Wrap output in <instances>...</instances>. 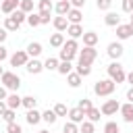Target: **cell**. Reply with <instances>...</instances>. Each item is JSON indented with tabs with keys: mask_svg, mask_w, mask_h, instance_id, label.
Here are the masks:
<instances>
[{
	"mask_svg": "<svg viewBox=\"0 0 133 133\" xmlns=\"http://www.w3.org/2000/svg\"><path fill=\"white\" fill-rule=\"evenodd\" d=\"M106 71H108V79H112L116 85L123 83V81H127V73H125V69H123V64L118 60H112Z\"/></svg>",
	"mask_w": 133,
	"mask_h": 133,
	"instance_id": "6da1fadb",
	"label": "cell"
},
{
	"mask_svg": "<svg viewBox=\"0 0 133 133\" xmlns=\"http://www.w3.org/2000/svg\"><path fill=\"white\" fill-rule=\"evenodd\" d=\"M114 89H116V83H114L112 79H100V81H96V85H94V94L100 96V98L112 96Z\"/></svg>",
	"mask_w": 133,
	"mask_h": 133,
	"instance_id": "7a4b0ae2",
	"label": "cell"
},
{
	"mask_svg": "<svg viewBox=\"0 0 133 133\" xmlns=\"http://www.w3.org/2000/svg\"><path fill=\"white\" fill-rule=\"evenodd\" d=\"M0 81H2V85H4L6 89H10V91H17V89L21 87V77H19L17 73H12V71H4V75L0 77Z\"/></svg>",
	"mask_w": 133,
	"mask_h": 133,
	"instance_id": "3957f363",
	"label": "cell"
},
{
	"mask_svg": "<svg viewBox=\"0 0 133 133\" xmlns=\"http://www.w3.org/2000/svg\"><path fill=\"white\" fill-rule=\"evenodd\" d=\"M79 62H85V64H91L96 58H98V50L96 48H89V46H83V50H79Z\"/></svg>",
	"mask_w": 133,
	"mask_h": 133,
	"instance_id": "277c9868",
	"label": "cell"
},
{
	"mask_svg": "<svg viewBox=\"0 0 133 133\" xmlns=\"http://www.w3.org/2000/svg\"><path fill=\"white\" fill-rule=\"evenodd\" d=\"M27 62H29L27 50H17V52L10 56V64H12V66H25Z\"/></svg>",
	"mask_w": 133,
	"mask_h": 133,
	"instance_id": "5b68a950",
	"label": "cell"
},
{
	"mask_svg": "<svg viewBox=\"0 0 133 133\" xmlns=\"http://www.w3.org/2000/svg\"><path fill=\"white\" fill-rule=\"evenodd\" d=\"M106 52H108V56H110L112 60H118V58L123 56L125 48H123V44H121V42H110V44H108V48H106Z\"/></svg>",
	"mask_w": 133,
	"mask_h": 133,
	"instance_id": "8992f818",
	"label": "cell"
},
{
	"mask_svg": "<svg viewBox=\"0 0 133 133\" xmlns=\"http://www.w3.org/2000/svg\"><path fill=\"white\" fill-rule=\"evenodd\" d=\"M100 110H102V114H104V116H112V114H116V112L121 110V104H118L116 100H106V102L102 104V108H100Z\"/></svg>",
	"mask_w": 133,
	"mask_h": 133,
	"instance_id": "52a82bcc",
	"label": "cell"
},
{
	"mask_svg": "<svg viewBox=\"0 0 133 133\" xmlns=\"http://www.w3.org/2000/svg\"><path fill=\"white\" fill-rule=\"evenodd\" d=\"M131 35H133V23H127V25L121 23V25L116 27V37H118L121 42H123V39H129Z\"/></svg>",
	"mask_w": 133,
	"mask_h": 133,
	"instance_id": "ba28073f",
	"label": "cell"
},
{
	"mask_svg": "<svg viewBox=\"0 0 133 133\" xmlns=\"http://www.w3.org/2000/svg\"><path fill=\"white\" fill-rule=\"evenodd\" d=\"M85 118H87V114H85L83 110H79L77 106L69 110V121H71V123H75V125H81Z\"/></svg>",
	"mask_w": 133,
	"mask_h": 133,
	"instance_id": "9c48e42d",
	"label": "cell"
},
{
	"mask_svg": "<svg viewBox=\"0 0 133 133\" xmlns=\"http://www.w3.org/2000/svg\"><path fill=\"white\" fill-rule=\"evenodd\" d=\"M25 69H27V73H31V75H39V73L44 71V62H39L37 58H29V62L25 64Z\"/></svg>",
	"mask_w": 133,
	"mask_h": 133,
	"instance_id": "30bf717a",
	"label": "cell"
},
{
	"mask_svg": "<svg viewBox=\"0 0 133 133\" xmlns=\"http://www.w3.org/2000/svg\"><path fill=\"white\" fill-rule=\"evenodd\" d=\"M6 102V106L10 108V110H17L19 106H23V98L17 94V91H12V94H8V98L4 100Z\"/></svg>",
	"mask_w": 133,
	"mask_h": 133,
	"instance_id": "8fae6325",
	"label": "cell"
},
{
	"mask_svg": "<svg viewBox=\"0 0 133 133\" xmlns=\"http://www.w3.org/2000/svg\"><path fill=\"white\" fill-rule=\"evenodd\" d=\"M19 4H21V0H2L0 10H2L4 15H12V12L19 8Z\"/></svg>",
	"mask_w": 133,
	"mask_h": 133,
	"instance_id": "7c38bea8",
	"label": "cell"
},
{
	"mask_svg": "<svg viewBox=\"0 0 133 133\" xmlns=\"http://www.w3.org/2000/svg\"><path fill=\"white\" fill-rule=\"evenodd\" d=\"M71 8H73V6H71V2H69V0H60V2H56V4H54V10H56V15H58V17H66V15L71 12Z\"/></svg>",
	"mask_w": 133,
	"mask_h": 133,
	"instance_id": "4fadbf2b",
	"label": "cell"
},
{
	"mask_svg": "<svg viewBox=\"0 0 133 133\" xmlns=\"http://www.w3.org/2000/svg\"><path fill=\"white\" fill-rule=\"evenodd\" d=\"M52 25H54V29H56L58 33H62V31H66V29H69V25H71V23H69V19H66V17H54V19H52Z\"/></svg>",
	"mask_w": 133,
	"mask_h": 133,
	"instance_id": "5bb4252c",
	"label": "cell"
},
{
	"mask_svg": "<svg viewBox=\"0 0 133 133\" xmlns=\"http://www.w3.org/2000/svg\"><path fill=\"white\" fill-rule=\"evenodd\" d=\"M98 39H100V35H98L96 31H85V33H83V46H89V48H96V44H98Z\"/></svg>",
	"mask_w": 133,
	"mask_h": 133,
	"instance_id": "9a60e30c",
	"label": "cell"
},
{
	"mask_svg": "<svg viewBox=\"0 0 133 133\" xmlns=\"http://www.w3.org/2000/svg\"><path fill=\"white\" fill-rule=\"evenodd\" d=\"M118 112L123 114V121H125V123H133V104H131V102L123 104Z\"/></svg>",
	"mask_w": 133,
	"mask_h": 133,
	"instance_id": "2e32d148",
	"label": "cell"
},
{
	"mask_svg": "<svg viewBox=\"0 0 133 133\" xmlns=\"http://www.w3.org/2000/svg\"><path fill=\"white\" fill-rule=\"evenodd\" d=\"M104 23H106L108 27H118V25H121V17H118V12L108 10V12H106V17H104Z\"/></svg>",
	"mask_w": 133,
	"mask_h": 133,
	"instance_id": "e0dca14e",
	"label": "cell"
},
{
	"mask_svg": "<svg viewBox=\"0 0 133 133\" xmlns=\"http://www.w3.org/2000/svg\"><path fill=\"white\" fill-rule=\"evenodd\" d=\"M66 19H69V23H73V25H81V19H83V12H81L79 8H71V12L66 15Z\"/></svg>",
	"mask_w": 133,
	"mask_h": 133,
	"instance_id": "ac0fdd59",
	"label": "cell"
},
{
	"mask_svg": "<svg viewBox=\"0 0 133 133\" xmlns=\"http://www.w3.org/2000/svg\"><path fill=\"white\" fill-rule=\"evenodd\" d=\"M66 33H69V37H71V39H77V37H83V33H85V31H83V27H81V25H73V23H71V25H69V29H66Z\"/></svg>",
	"mask_w": 133,
	"mask_h": 133,
	"instance_id": "d6986e66",
	"label": "cell"
},
{
	"mask_svg": "<svg viewBox=\"0 0 133 133\" xmlns=\"http://www.w3.org/2000/svg\"><path fill=\"white\" fill-rule=\"evenodd\" d=\"M25 121L29 123V125H37L39 121H42V112L39 110H27V114H25Z\"/></svg>",
	"mask_w": 133,
	"mask_h": 133,
	"instance_id": "ffe728a7",
	"label": "cell"
},
{
	"mask_svg": "<svg viewBox=\"0 0 133 133\" xmlns=\"http://www.w3.org/2000/svg\"><path fill=\"white\" fill-rule=\"evenodd\" d=\"M64 42H66V39H64V35H62V33H58V31L50 35V46H52V48H62V46H64Z\"/></svg>",
	"mask_w": 133,
	"mask_h": 133,
	"instance_id": "44dd1931",
	"label": "cell"
},
{
	"mask_svg": "<svg viewBox=\"0 0 133 133\" xmlns=\"http://www.w3.org/2000/svg\"><path fill=\"white\" fill-rule=\"evenodd\" d=\"M27 54H29V58H37L42 54V44L39 42H31L27 46Z\"/></svg>",
	"mask_w": 133,
	"mask_h": 133,
	"instance_id": "7402d4cb",
	"label": "cell"
},
{
	"mask_svg": "<svg viewBox=\"0 0 133 133\" xmlns=\"http://www.w3.org/2000/svg\"><path fill=\"white\" fill-rule=\"evenodd\" d=\"M60 50H66V52H71V54H79V44H77V39H66Z\"/></svg>",
	"mask_w": 133,
	"mask_h": 133,
	"instance_id": "603a6c76",
	"label": "cell"
},
{
	"mask_svg": "<svg viewBox=\"0 0 133 133\" xmlns=\"http://www.w3.org/2000/svg\"><path fill=\"white\" fill-rule=\"evenodd\" d=\"M81 79H83V77H81L79 73H69V75H66V83H69V85H71L73 89L81 85Z\"/></svg>",
	"mask_w": 133,
	"mask_h": 133,
	"instance_id": "cb8c5ba5",
	"label": "cell"
},
{
	"mask_svg": "<svg viewBox=\"0 0 133 133\" xmlns=\"http://www.w3.org/2000/svg\"><path fill=\"white\" fill-rule=\"evenodd\" d=\"M54 4L52 0H37V12H52Z\"/></svg>",
	"mask_w": 133,
	"mask_h": 133,
	"instance_id": "d4e9b609",
	"label": "cell"
},
{
	"mask_svg": "<svg viewBox=\"0 0 133 133\" xmlns=\"http://www.w3.org/2000/svg\"><path fill=\"white\" fill-rule=\"evenodd\" d=\"M56 118H58V116H56V112H54V110H50V108L42 112V121H44V123H48V125H54V123H56Z\"/></svg>",
	"mask_w": 133,
	"mask_h": 133,
	"instance_id": "484cf974",
	"label": "cell"
},
{
	"mask_svg": "<svg viewBox=\"0 0 133 133\" xmlns=\"http://www.w3.org/2000/svg\"><path fill=\"white\" fill-rule=\"evenodd\" d=\"M58 64H60V60L58 58H46V62H44V71H58Z\"/></svg>",
	"mask_w": 133,
	"mask_h": 133,
	"instance_id": "4316f807",
	"label": "cell"
},
{
	"mask_svg": "<svg viewBox=\"0 0 133 133\" xmlns=\"http://www.w3.org/2000/svg\"><path fill=\"white\" fill-rule=\"evenodd\" d=\"M56 73H60V75H69V73H73V62H69V60H60Z\"/></svg>",
	"mask_w": 133,
	"mask_h": 133,
	"instance_id": "83f0119b",
	"label": "cell"
},
{
	"mask_svg": "<svg viewBox=\"0 0 133 133\" xmlns=\"http://www.w3.org/2000/svg\"><path fill=\"white\" fill-rule=\"evenodd\" d=\"M19 8H21L25 15H31V12H33V8H35V2H33V0H21Z\"/></svg>",
	"mask_w": 133,
	"mask_h": 133,
	"instance_id": "f1b7e54d",
	"label": "cell"
},
{
	"mask_svg": "<svg viewBox=\"0 0 133 133\" xmlns=\"http://www.w3.org/2000/svg\"><path fill=\"white\" fill-rule=\"evenodd\" d=\"M75 73H79L81 77H87V75H91V64L79 62V64H77V69H75Z\"/></svg>",
	"mask_w": 133,
	"mask_h": 133,
	"instance_id": "f546056e",
	"label": "cell"
},
{
	"mask_svg": "<svg viewBox=\"0 0 133 133\" xmlns=\"http://www.w3.org/2000/svg\"><path fill=\"white\" fill-rule=\"evenodd\" d=\"M77 108H79V110H83V112L87 114V112L94 108V104H91V100H87V98H81V100L77 102Z\"/></svg>",
	"mask_w": 133,
	"mask_h": 133,
	"instance_id": "4dcf8cb0",
	"label": "cell"
},
{
	"mask_svg": "<svg viewBox=\"0 0 133 133\" xmlns=\"http://www.w3.org/2000/svg\"><path fill=\"white\" fill-rule=\"evenodd\" d=\"M19 27H21V25H19L12 17H6V19H4V29H6V31H17Z\"/></svg>",
	"mask_w": 133,
	"mask_h": 133,
	"instance_id": "1f68e13d",
	"label": "cell"
},
{
	"mask_svg": "<svg viewBox=\"0 0 133 133\" xmlns=\"http://www.w3.org/2000/svg\"><path fill=\"white\" fill-rule=\"evenodd\" d=\"M23 106H25L27 110H33V108L37 106V98H35V96H25V98H23Z\"/></svg>",
	"mask_w": 133,
	"mask_h": 133,
	"instance_id": "d6a6232c",
	"label": "cell"
},
{
	"mask_svg": "<svg viewBox=\"0 0 133 133\" xmlns=\"http://www.w3.org/2000/svg\"><path fill=\"white\" fill-rule=\"evenodd\" d=\"M79 133H96V127H94V123L85 118V121L81 123V127H79Z\"/></svg>",
	"mask_w": 133,
	"mask_h": 133,
	"instance_id": "836d02e7",
	"label": "cell"
},
{
	"mask_svg": "<svg viewBox=\"0 0 133 133\" xmlns=\"http://www.w3.org/2000/svg\"><path fill=\"white\" fill-rule=\"evenodd\" d=\"M52 110L56 112V116H69V108H66V104H62V102H58Z\"/></svg>",
	"mask_w": 133,
	"mask_h": 133,
	"instance_id": "e575fe53",
	"label": "cell"
},
{
	"mask_svg": "<svg viewBox=\"0 0 133 133\" xmlns=\"http://www.w3.org/2000/svg\"><path fill=\"white\" fill-rule=\"evenodd\" d=\"M8 17H12V19H15V21H17V23H19V25H21V23H25V21H27V15H25V12H23V10H21V8H17V10H15V12H12V15H8Z\"/></svg>",
	"mask_w": 133,
	"mask_h": 133,
	"instance_id": "d590c367",
	"label": "cell"
},
{
	"mask_svg": "<svg viewBox=\"0 0 133 133\" xmlns=\"http://www.w3.org/2000/svg\"><path fill=\"white\" fill-rule=\"evenodd\" d=\"M100 116H102V110H100V108H91V110L87 112V121H91V123H98Z\"/></svg>",
	"mask_w": 133,
	"mask_h": 133,
	"instance_id": "8d00e7d4",
	"label": "cell"
},
{
	"mask_svg": "<svg viewBox=\"0 0 133 133\" xmlns=\"http://www.w3.org/2000/svg\"><path fill=\"white\" fill-rule=\"evenodd\" d=\"M0 118H4V121H6V125H8V123H15V121H17V110H10V108H6V112H4Z\"/></svg>",
	"mask_w": 133,
	"mask_h": 133,
	"instance_id": "74e56055",
	"label": "cell"
},
{
	"mask_svg": "<svg viewBox=\"0 0 133 133\" xmlns=\"http://www.w3.org/2000/svg\"><path fill=\"white\" fill-rule=\"evenodd\" d=\"M104 133H121V127L114 123V121H108L104 125Z\"/></svg>",
	"mask_w": 133,
	"mask_h": 133,
	"instance_id": "f35d334b",
	"label": "cell"
},
{
	"mask_svg": "<svg viewBox=\"0 0 133 133\" xmlns=\"http://www.w3.org/2000/svg\"><path fill=\"white\" fill-rule=\"evenodd\" d=\"M27 23H29L31 27L42 25V21H39V12H31V15H27Z\"/></svg>",
	"mask_w": 133,
	"mask_h": 133,
	"instance_id": "ab89813d",
	"label": "cell"
},
{
	"mask_svg": "<svg viewBox=\"0 0 133 133\" xmlns=\"http://www.w3.org/2000/svg\"><path fill=\"white\" fill-rule=\"evenodd\" d=\"M6 133H23V127L15 121V123H8L6 125Z\"/></svg>",
	"mask_w": 133,
	"mask_h": 133,
	"instance_id": "60d3db41",
	"label": "cell"
},
{
	"mask_svg": "<svg viewBox=\"0 0 133 133\" xmlns=\"http://www.w3.org/2000/svg\"><path fill=\"white\" fill-rule=\"evenodd\" d=\"M62 133H79V127L75 125V123H64V127H62Z\"/></svg>",
	"mask_w": 133,
	"mask_h": 133,
	"instance_id": "b9f144b4",
	"label": "cell"
},
{
	"mask_svg": "<svg viewBox=\"0 0 133 133\" xmlns=\"http://www.w3.org/2000/svg\"><path fill=\"white\" fill-rule=\"evenodd\" d=\"M96 6H98L100 10H108V8L112 6V0H96Z\"/></svg>",
	"mask_w": 133,
	"mask_h": 133,
	"instance_id": "7bdbcfd3",
	"label": "cell"
},
{
	"mask_svg": "<svg viewBox=\"0 0 133 133\" xmlns=\"http://www.w3.org/2000/svg\"><path fill=\"white\" fill-rule=\"evenodd\" d=\"M75 56H77V54H71V52H66V50H60V60H69V62H73Z\"/></svg>",
	"mask_w": 133,
	"mask_h": 133,
	"instance_id": "ee69618b",
	"label": "cell"
},
{
	"mask_svg": "<svg viewBox=\"0 0 133 133\" xmlns=\"http://www.w3.org/2000/svg\"><path fill=\"white\" fill-rule=\"evenodd\" d=\"M123 12H133V0H123Z\"/></svg>",
	"mask_w": 133,
	"mask_h": 133,
	"instance_id": "f6af8a7d",
	"label": "cell"
},
{
	"mask_svg": "<svg viewBox=\"0 0 133 133\" xmlns=\"http://www.w3.org/2000/svg\"><path fill=\"white\" fill-rule=\"evenodd\" d=\"M50 19H52V17H50V12H39V21H42V25H48V23H50Z\"/></svg>",
	"mask_w": 133,
	"mask_h": 133,
	"instance_id": "bcb514c9",
	"label": "cell"
},
{
	"mask_svg": "<svg viewBox=\"0 0 133 133\" xmlns=\"http://www.w3.org/2000/svg\"><path fill=\"white\" fill-rule=\"evenodd\" d=\"M69 2H71V6H73V8H79V10L85 6V0H69Z\"/></svg>",
	"mask_w": 133,
	"mask_h": 133,
	"instance_id": "7dc6e473",
	"label": "cell"
},
{
	"mask_svg": "<svg viewBox=\"0 0 133 133\" xmlns=\"http://www.w3.org/2000/svg\"><path fill=\"white\" fill-rule=\"evenodd\" d=\"M6 58H8V52H6V48L0 44V62H2V60H6Z\"/></svg>",
	"mask_w": 133,
	"mask_h": 133,
	"instance_id": "c3c4849f",
	"label": "cell"
},
{
	"mask_svg": "<svg viewBox=\"0 0 133 133\" xmlns=\"http://www.w3.org/2000/svg\"><path fill=\"white\" fill-rule=\"evenodd\" d=\"M6 37H8V31L2 27V29H0V44H4V42H6Z\"/></svg>",
	"mask_w": 133,
	"mask_h": 133,
	"instance_id": "681fc988",
	"label": "cell"
},
{
	"mask_svg": "<svg viewBox=\"0 0 133 133\" xmlns=\"http://www.w3.org/2000/svg\"><path fill=\"white\" fill-rule=\"evenodd\" d=\"M8 98V94H6V87L4 85H0V100H6Z\"/></svg>",
	"mask_w": 133,
	"mask_h": 133,
	"instance_id": "f907efd6",
	"label": "cell"
},
{
	"mask_svg": "<svg viewBox=\"0 0 133 133\" xmlns=\"http://www.w3.org/2000/svg\"><path fill=\"white\" fill-rule=\"evenodd\" d=\"M6 108H8V106H6V102H4V100H0V116L6 112Z\"/></svg>",
	"mask_w": 133,
	"mask_h": 133,
	"instance_id": "816d5d0a",
	"label": "cell"
},
{
	"mask_svg": "<svg viewBox=\"0 0 133 133\" xmlns=\"http://www.w3.org/2000/svg\"><path fill=\"white\" fill-rule=\"evenodd\" d=\"M127 102H131V104H133V87H129V89H127Z\"/></svg>",
	"mask_w": 133,
	"mask_h": 133,
	"instance_id": "f5cc1de1",
	"label": "cell"
},
{
	"mask_svg": "<svg viewBox=\"0 0 133 133\" xmlns=\"http://www.w3.org/2000/svg\"><path fill=\"white\" fill-rule=\"evenodd\" d=\"M127 81H129V83H131V87H133V71H131V73H127Z\"/></svg>",
	"mask_w": 133,
	"mask_h": 133,
	"instance_id": "db71d44e",
	"label": "cell"
},
{
	"mask_svg": "<svg viewBox=\"0 0 133 133\" xmlns=\"http://www.w3.org/2000/svg\"><path fill=\"white\" fill-rule=\"evenodd\" d=\"M2 75H4V71H2V66H0V77H2Z\"/></svg>",
	"mask_w": 133,
	"mask_h": 133,
	"instance_id": "11a10c76",
	"label": "cell"
},
{
	"mask_svg": "<svg viewBox=\"0 0 133 133\" xmlns=\"http://www.w3.org/2000/svg\"><path fill=\"white\" fill-rule=\"evenodd\" d=\"M129 23H133V12H131V21H129Z\"/></svg>",
	"mask_w": 133,
	"mask_h": 133,
	"instance_id": "9f6ffc18",
	"label": "cell"
},
{
	"mask_svg": "<svg viewBox=\"0 0 133 133\" xmlns=\"http://www.w3.org/2000/svg\"><path fill=\"white\" fill-rule=\"evenodd\" d=\"M37 133H48V131H37Z\"/></svg>",
	"mask_w": 133,
	"mask_h": 133,
	"instance_id": "6f0895ef",
	"label": "cell"
},
{
	"mask_svg": "<svg viewBox=\"0 0 133 133\" xmlns=\"http://www.w3.org/2000/svg\"><path fill=\"white\" fill-rule=\"evenodd\" d=\"M56 2H60V0H56Z\"/></svg>",
	"mask_w": 133,
	"mask_h": 133,
	"instance_id": "680465c9",
	"label": "cell"
}]
</instances>
